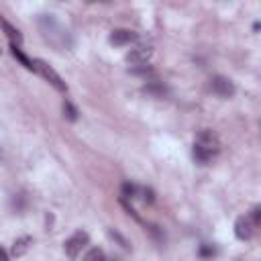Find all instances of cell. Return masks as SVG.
<instances>
[{"label": "cell", "instance_id": "cell-19", "mask_svg": "<svg viewBox=\"0 0 261 261\" xmlns=\"http://www.w3.org/2000/svg\"><path fill=\"white\" fill-rule=\"evenodd\" d=\"M200 255L202 257H212L214 255V247L212 245H202L200 247Z\"/></svg>", "mask_w": 261, "mask_h": 261}, {"label": "cell", "instance_id": "cell-3", "mask_svg": "<svg viewBox=\"0 0 261 261\" xmlns=\"http://www.w3.org/2000/svg\"><path fill=\"white\" fill-rule=\"evenodd\" d=\"M33 63H35V72H39V74H41V76H43V78H45V80H47V82H49L57 92H68V84L63 82V78H61V76H59V74H57V72H55L47 61H43V59H35Z\"/></svg>", "mask_w": 261, "mask_h": 261}, {"label": "cell", "instance_id": "cell-9", "mask_svg": "<svg viewBox=\"0 0 261 261\" xmlns=\"http://www.w3.org/2000/svg\"><path fill=\"white\" fill-rule=\"evenodd\" d=\"M0 27H3V31L7 33V37L11 39V43L13 45H19L21 47V43H23V35H21V31L17 29V27H13L9 21H5L3 17H0Z\"/></svg>", "mask_w": 261, "mask_h": 261}, {"label": "cell", "instance_id": "cell-5", "mask_svg": "<svg viewBox=\"0 0 261 261\" xmlns=\"http://www.w3.org/2000/svg\"><path fill=\"white\" fill-rule=\"evenodd\" d=\"M151 55H153V49H151V45H139V47H135V49H130L128 53H126V61L130 63V66H147V61L151 59Z\"/></svg>", "mask_w": 261, "mask_h": 261}, {"label": "cell", "instance_id": "cell-4", "mask_svg": "<svg viewBox=\"0 0 261 261\" xmlns=\"http://www.w3.org/2000/svg\"><path fill=\"white\" fill-rule=\"evenodd\" d=\"M88 241H90L88 233H84V231H78L76 235H72V237H70V239L63 243L66 255H68L70 259H76V257H78V253L82 251V247H86V245H88Z\"/></svg>", "mask_w": 261, "mask_h": 261}, {"label": "cell", "instance_id": "cell-10", "mask_svg": "<svg viewBox=\"0 0 261 261\" xmlns=\"http://www.w3.org/2000/svg\"><path fill=\"white\" fill-rule=\"evenodd\" d=\"M11 53H13V57H15L21 66H25L29 72H35V63H33V59H29V57L23 53V49H21L19 45H13V43H11Z\"/></svg>", "mask_w": 261, "mask_h": 261}, {"label": "cell", "instance_id": "cell-21", "mask_svg": "<svg viewBox=\"0 0 261 261\" xmlns=\"http://www.w3.org/2000/svg\"><path fill=\"white\" fill-rule=\"evenodd\" d=\"M0 261H9V255H7V251L0 247Z\"/></svg>", "mask_w": 261, "mask_h": 261}, {"label": "cell", "instance_id": "cell-16", "mask_svg": "<svg viewBox=\"0 0 261 261\" xmlns=\"http://www.w3.org/2000/svg\"><path fill=\"white\" fill-rule=\"evenodd\" d=\"M133 74H135V76H145V78H147V76H153L155 72H153V68H149V66H139V68L133 70Z\"/></svg>", "mask_w": 261, "mask_h": 261}, {"label": "cell", "instance_id": "cell-11", "mask_svg": "<svg viewBox=\"0 0 261 261\" xmlns=\"http://www.w3.org/2000/svg\"><path fill=\"white\" fill-rule=\"evenodd\" d=\"M31 243H33V239H31V237H21V239H17V241H15V245H13V255H15V257L25 255V253L29 251Z\"/></svg>", "mask_w": 261, "mask_h": 261}, {"label": "cell", "instance_id": "cell-6", "mask_svg": "<svg viewBox=\"0 0 261 261\" xmlns=\"http://www.w3.org/2000/svg\"><path fill=\"white\" fill-rule=\"evenodd\" d=\"M210 88H212V92L218 94L220 98H231V96L235 94V84H233L229 78H224V76H214V78L210 80Z\"/></svg>", "mask_w": 261, "mask_h": 261}, {"label": "cell", "instance_id": "cell-20", "mask_svg": "<svg viewBox=\"0 0 261 261\" xmlns=\"http://www.w3.org/2000/svg\"><path fill=\"white\" fill-rule=\"evenodd\" d=\"M110 235H112L114 239H118V241H120V245H122L124 249H128V243H126V241H124V239H122V237H120V235H118L116 231H110Z\"/></svg>", "mask_w": 261, "mask_h": 261}, {"label": "cell", "instance_id": "cell-1", "mask_svg": "<svg viewBox=\"0 0 261 261\" xmlns=\"http://www.w3.org/2000/svg\"><path fill=\"white\" fill-rule=\"evenodd\" d=\"M39 29H41L43 37H45L53 47H57V51H63L66 47L72 45L68 31L57 23V19H55L53 15H41V17H39Z\"/></svg>", "mask_w": 261, "mask_h": 261}, {"label": "cell", "instance_id": "cell-18", "mask_svg": "<svg viewBox=\"0 0 261 261\" xmlns=\"http://www.w3.org/2000/svg\"><path fill=\"white\" fill-rule=\"evenodd\" d=\"M143 200H145L147 204H153L155 194H153V190H151V188H145V190H143Z\"/></svg>", "mask_w": 261, "mask_h": 261}, {"label": "cell", "instance_id": "cell-15", "mask_svg": "<svg viewBox=\"0 0 261 261\" xmlns=\"http://www.w3.org/2000/svg\"><path fill=\"white\" fill-rule=\"evenodd\" d=\"M145 92H149V94H155V96H164V94H166V88H164L161 84H155V82H151V84H147V86H145Z\"/></svg>", "mask_w": 261, "mask_h": 261}, {"label": "cell", "instance_id": "cell-12", "mask_svg": "<svg viewBox=\"0 0 261 261\" xmlns=\"http://www.w3.org/2000/svg\"><path fill=\"white\" fill-rule=\"evenodd\" d=\"M137 194H139V188L135 186V184H122V200H133V198H137Z\"/></svg>", "mask_w": 261, "mask_h": 261}, {"label": "cell", "instance_id": "cell-8", "mask_svg": "<svg viewBox=\"0 0 261 261\" xmlns=\"http://www.w3.org/2000/svg\"><path fill=\"white\" fill-rule=\"evenodd\" d=\"M137 39L135 31H128V29H114L112 35H110V43L116 45V47H122V45H128Z\"/></svg>", "mask_w": 261, "mask_h": 261}, {"label": "cell", "instance_id": "cell-2", "mask_svg": "<svg viewBox=\"0 0 261 261\" xmlns=\"http://www.w3.org/2000/svg\"><path fill=\"white\" fill-rule=\"evenodd\" d=\"M218 151H220V141H218V137L212 133V130H208V128L200 130L198 137H196V143H194V159L204 166V164H208Z\"/></svg>", "mask_w": 261, "mask_h": 261}, {"label": "cell", "instance_id": "cell-13", "mask_svg": "<svg viewBox=\"0 0 261 261\" xmlns=\"http://www.w3.org/2000/svg\"><path fill=\"white\" fill-rule=\"evenodd\" d=\"M84 261H106V257H104V251L102 249H90L84 255Z\"/></svg>", "mask_w": 261, "mask_h": 261}, {"label": "cell", "instance_id": "cell-7", "mask_svg": "<svg viewBox=\"0 0 261 261\" xmlns=\"http://www.w3.org/2000/svg\"><path fill=\"white\" fill-rule=\"evenodd\" d=\"M253 233H255V226L249 220V216H239L237 222H235V235H237V239L249 241L253 237Z\"/></svg>", "mask_w": 261, "mask_h": 261}, {"label": "cell", "instance_id": "cell-14", "mask_svg": "<svg viewBox=\"0 0 261 261\" xmlns=\"http://www.w3.org/2000/svg\"><path fill=\"white\" fill-rule=\"evenodd\" d=\"M63 114H66V116H68V120H72V122H74V120H78V108H76L72 102H68V100L63 102Z\"/></svg>", "mask_w": 261, "mask_h": 261}, {"label": "cell", "instance_id": "cell-17", "mask_svg": "<svg viewBox=\"0 0 261 261\" xmlns=\"http://www.w3.org/2000/svg\"><path fill=\"white\" fill-rule=\"evenodd\" d=\"M249 220L253 222V226H259V222H261V208H259V206H255V208L251 210Z\"/></svg>", "mask_w": 261, "mask_h": 261}]
</instances>
